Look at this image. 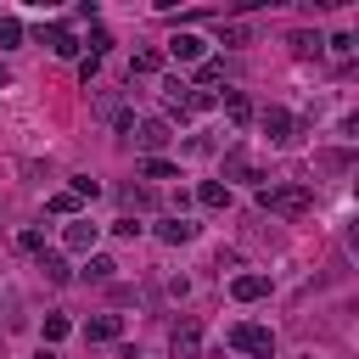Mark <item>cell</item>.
Here are the masks:
<instances>
[{
  "label": "cell",
  "mask_w": 359,
  "mask_h": 359,
  "mask_svg": "<svg viewBox=\"0 0 359 359\" xmlns=\"http://www.w3.org/2000/svg\"><path fill=\"white\" fill-rule=\"evenodd\" d=\"M219 73H224V62H202V67H196V79H202V84H213ZM202 84H196V90H202Z\"/></svg>",
  "instance_id": "4316f807"
},
{
  "label": "cell",
  "mask_w": 359,
  "mask_h": 359,
  "mask_svg": "<svg viewBox=\"0 0 359 359\" xmlns=\"http://www.w3.org/2000/svg\"><path fill=\"white\" fill-rule=\"evenodd\" d=\"M230 297H236V303H258V297H269V275H236V280H230Z\"/></svg>",
  "instance_id": "52a82bcc"
},
{
  "label": "cell",
  "mask_w": 359,
  "mask_h": 359,
  "mask_svg": "<svg viewBox=\"0 0 359 359\" xmlns=\"http://www.w3.org/2000/svg\"><path fill=\"white\" fill-rule=\"evenodd\" d=\"M73 196H79V202H84V196L95 202V196H101V180H95V174H73Z\"/></svg>",
  "instance_id": "44dd1931"
},
{
  "label": "cell",
  "mask_w": 359,
  "mask_h": 359,
  "mask_svg": "<svg viewBox=\"0 0 359 359\" xmlns=\"http://www.w3.org/2000/svg\"><path fill=\"white\" fill-rule=\"evenodd\" d=\"M17 247H22V252H45V230H39V224L17 230Z\"/></svg>",
  "instance_id": "7402d4cb"
},
{
  "label": "cell",
  "mask_w": 359,
  "mask_h": 359,
  "mask_svg": "<svg viewBox=\"0 0 359 359\" xmlns=\"http://www.w3.org/2000/svg\"><path fill=\"white\" fill-rule=\"evenodd\" d=\"M67 331H73V320H67V314H45V348H56Z\"/></svg>",
  "instance_id": "e0dca14e"
},
{
  "label": "cell",
  "mask_w": 359,
  "mask_h": 359,
  "mask_svg": "<svg viewBox=\"0 0 359 359\" xmlns=\"http://www.w3.org/2000/svg\"><path fill=\"white\" fill-rule=\"evenodd\" d=\"M84 275H90V280H112V275H118V264H112L107 252H90V269H84Z\"/></svg>",
  "instance_id": "ac0fdd59"
},
{
  "label": "cell",
  "mask_w": 359,
  "mask_h": 359,
  "mask_svg": "<svg viewBox=\"0 0 359 359\" xmlns=\"http://www.w3.org/2000/svg\"><path fill=\"white\" fill-rule=\"evenodd\" d=\"M157 236H163L168 247H180V241H191V236H196V224H185V219H168V224H157Z\"/></svg>",
  "instance_id": "9a60e30c"
},
{
  "label": "cell",
  "mask_w": 359,
  "mask_h": 359,
  "mask_svg": "<svg viewBox=\"0 0 359 359\" xmlns=\"http://www.w3.org/2000/svg\"><path fill=\"white\" fill-rule=\"evenodd\" d=\"M219 107H224V118H230L236 129H247V123H252V101H247L241 90H224V95H219Z\"/></svg>",
  "instance_id": "ba28073f"
},
{
  "label": "cell",
  "mask_w": 359,
  "mask_h": 359,
  "mask_svg": "<svg viewBox=\"0 0 359 359\" xmlns=\"http://www.w3.org/2000/svg\"><path fill=\"white\" fill-rule=\"evenodd\" d=\"M230 342H236L241 353H252V359H275V331H269V325H236Z\"/></svg>",
  "instance_id": "7a4b0ae2"
},
{
  "label": "cell",
  "mask_w": 359,
  "mask_h": 359,
  "mask_svg": "<svg viewBox=\"0 0 359 359\" xmlns=\"http://www.w3.org/2000/svg\"><path fill=\"white\" fill-rule=\"evenodd\" d=\"M258 208L275 213V219H303V213L314 208V191H309V185H264V191H258Z\"/></svg>",
  "instance_id": "6da1fadb"
},
{
  "label": "cell",
  "mask_w": 359,
  "mask_h": 359,
  "mask_svg": "<svg viewBox=\"0 0 359 359\" xmlns=\"http://www.w3.org/2000/svg\"><path fill=\"white\" fill-rule=\"evenodd\" d=\"M140 174H146V180H174V163H168V157H146Z\"/></svg>",
  "instance_id": "ffe728a7"
},
{
  "label": "cell",
  "mask_w": 359,
  "mask_h": 359,
  "mask_svg": "<svg viewBox=\"0 0 359 359\" xmlns=\"http://www.w3.org/2000/svg\"><path fill=\"white\" fill-rule=\"evenodd\" d=\"M95 73H101V56H84V62H79V79H84V84H90V79H95Z\"/></svg>",
  "instance_id": "f1b7e54d"
},
{
  "label": "cell",
  "mask_w": 359,
  "mask_h": 359,
  "mask_svg": "<svg viewBox=\"0 0 359 359\" xmlns=\"http://www.w3.org/2000/svg\"><path fill=\"white\" fill-rule=\"evenodd\" d=\"M39 269H45L50 286H67V280H73V264H67L62 252H39Z\"/></svg>",
  "instance_id": "4fadbf2b"
},
{
  "label": "cell",
  "mask_w": 359,
  "mask_h": 359,
  "mask_svg": "<svg viewBox=\"0 0 359 359\" xmlns=\"http://www.w3.org/2000/svg\"><path fill=\"white\" fill-rule=\"evenodd\" d=\"M224 180H258L252 174V163H247V151L236 146V151H224Z\"/></svg>",
  "instance_id": "5bb4252c"
},
{
  "label": "cell",
  "mask_w": 359,
  "mask_h": 359,
  "mask_svg": "<svg viewBox=\"0 0 359 359\" xmlns=\"http://www.w3.org/2000/svg\"><path fill=\"white\" fill-rule=\"evenodd\" d=\"M168 353H174V359H202V325H196V320H180V325L168 331Z\"/></svg>",
  "instance_id": "3957f363"
},
{
  "label": "cell",
  "mask_w": 359,
  "mask_h": 359,
  "mask_svg": "<svg viewBox=\"0 0 359 359\" xmlns=\"http://www.w3.org/2000/svg\"><path fill=\"white\" fill-rule=\"evenodd\" d=\"M258 129L269 135V146H292V112L286 107H264L258 112Z\"/></svg>",
  "instance_id": "277c9868"
},
{
  "label": "cell",
  "mask_w": 359,
  "mask_h": 359,
  "mask_svg": "<svg viewBox=\"0 0 359 359\" xmlns=\"http://www.w3.org/2000/svg\"><path fill=\"white\" fill-rule=\"evenodd\" d=\"M157 67H163V50H135V62H129V79H135V73L146 79V73H157Z\"/></svg>",
  "instance_id": "2e32d148"
},
{
  "label": "cell",
  "mask_w": 359,
  "mask_h": 359,
  "mask_svg": "<svg viewBox=\"0 0 359 359\" xmlns=\"http://www.w3.org/2000/svg\"><path fill=\"white\" fill-rule=\"evenodd\" d=\"M325 45H331V50H337V56H342V62H348V56H353V34H331V39H325Z\"/></svg>",
  "instance_id": "484cf974"
},
{
  "label": "cell",
  "mask_w": 359,
  "mask_h": 359,
  "mask_svg": "<svg viewBox=\"0 0 359 359\" xmlns=\"http://www.w3.org/2000/svg\"><path fill=\"white\" fill-rule=\"evenodd\" d=\"M168 56L174 62H208V39L202 34H174L168 39Z\"/></svg>",
  "instance_id": "8992f818"
},
{
  "label": "cell",
  "mask_w": 359,
  "mask_h": 359,
  "mask_svg": "<svg viewBox=\"0 0 359 359\" xmlns=\"http://www.w3.org/2000/svg\"><path fill=\"white\" fill-rule=\"evenodd\" d=\"M50 213H67V219H73V213H79V196H73V191H56V196H50Z\"/></svg>",
  "instance_id": "cb8c5ba5"
},
{
  "label": "cell",
  "mask_w": 359,
  "mask_h": 359,
  "mask_svg": "<svg viewBox=\"0 0 359 359\" xmlns=\"http://www.w3.org/2000/svg\"><path fill=\"white\" fill-rule=\"evenodd\" d=\"M39 39H45V45L56 50V56H73V50H79V39H73V28H62V22H45V28H39Z\"/></svg>",
  "instance_id": "9c48e42d"
},
{
  "label": "cell",
  "mask_w": 359,
  "mask_h": 359,
  "mask_svg": "<svg viewBox=\"0 0 359 359\" xmlns=\"http://www.w3.org/2000/svg\"><path fill=\"white\" fill-rule=\"evenodd\" d=\"M22 45V22L17 17H0V50H17Z\"/></svg>",
  "instance_id": "d6986e66"
},
{
  "label": "cell",
  "mask_w": 359,
  "mask_h": 359,
  "mask_svg": "<svg viewBox=\"0 0 359 359\" xmlns=\"http://www.w3.org/2000/svg\"><path fill=\"white\" fill-rule=\"evenodd\" d=\"M84 337H90V342H118V337H123V320H118V314H95V320L84 325Z\"/></svg>",
  "instance_id": "8fae6325"
},
{
  "label": "cell",
  "mask_w": 359,
  "mask_h": 359,
  "mask_svg": "<svg viewBox=\"0 0 359 359\" xmlns=\"http://www.w3.org/2000/svg\"><path fill=\"white\" fill-rule=\"evenodd\" d=\"M320 45H325L320 34H292V50H297V56H320Z\"/></svg>",
  "instance_id": "603a6c76"
},
{
  "label": "cell",
  "mask_w": 359,
  "mask_h": 359,
  "mask_svg": "<svg viewBox=\"0 0 359 359\" xmlns=\"http://www.w3.org/2000/svg\"><path fill=\"white\" fill-rule=\"evenodd\" d=\"M135 140H140L146 157H157V151L174 140V129H168V118H146V123H135Z\"/></svg>",
  "instance_id": "5b68a950"
},
{
  "label": "cell",
  "mask_w": 359,
  "mask_h": 359,
  "mask_svg": "<svg viewBox=\"0 0 359 359\" xmlns=\"http://www.w3.org/2000/svg\"><path fill=\"white\" fill-rule=\"evenodd\" d=\"M107 45H112V34L107 28H90V56H107Z\"/></svg>",
  "instance_id": "d4e9b609"
},
{
  "label": "cell",
  "mask_w": 359,
  "mask_h": 359,
  "mask_svg": "<svg viewBox=\"0 0 359 359\" xmlns=\"http://www.w3.org/2000/svg\"><path fill=\"white\" fill-rule=\"evenodd\" d=\"M123 202H129V208H151V191H140V185H129V191H123Z\"/></svg>",
  "instance_id": "83f0119b"
},
{
  "label": "cell",
  "mask_w": 359,
  "mask_h": 359,
  "mask_svg": "<svg viewBox=\"0 0 359 359\" xmlns=\"http://www.w3.org/2000/svg\"><path fill=\"white\" fill-rule=\"evenodd\" d=\"M62 241H67V252H90V247H95V224H90V219H73V224L62 230Z\"/></svg>",
  "instance_id": "30bf717a"
},
{
  "label": "cell",
  "mask_w": 359,
  "mask_h": 359,
  "mask_svg": "<svg viewBox=\"0 0 359 359\" xmlns=\"http://www.w3.org/2000/svg\"><path fill=\"white\" fill-rule=\"evenodd\" d=\"M196 202L219 213V208H230V185H224V180H202V185H196Z\"/></svg>",
  "instance_id": "7c38bea8"
},
{
  "label": "cell",
  "mask_w": 359,
  "mask_h": 359,
  "mask_svg": "<svg viewBox=\"0 0 359 359\" xmlns=\"http://www.w3.org/2000/svg\"><path fill=\"white\" fill-rule=\"evenodd\" d=\"M34 359H56V348H45V342H39V353H34Z\"/></svg>",
  "instance_id": "f546056e"
}]
</instances>
